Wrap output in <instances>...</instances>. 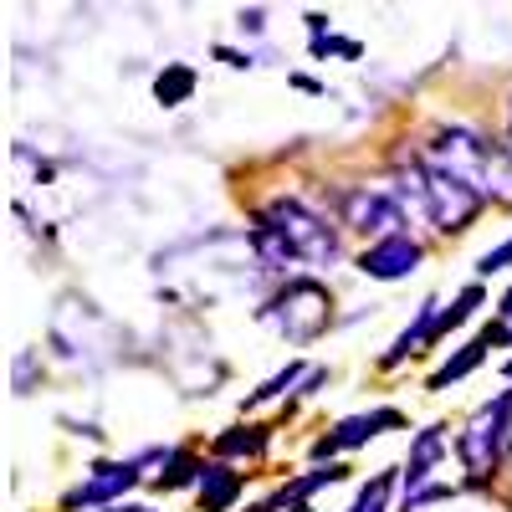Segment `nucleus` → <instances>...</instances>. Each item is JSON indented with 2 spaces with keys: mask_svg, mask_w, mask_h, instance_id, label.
<instances>
[{
  "mask_svg": "<svg viewBox=\"0 0 512 512\" xmlns=\"http://www.w3.org/2000/svg\"><path fill=\"white\" fill-rule=\"evenodd\" d=\"M507 128H512V108H507Z\"/></svg>",
  "mask_w": 512,
  "mask_h": 512,
  "instance_id": "obj_27",
  "label": "nucleus"
},
{
  "mask_svg": "<svg viewBox=\"0 0 512 512\" xmlns=\"http://www.w3.org/2000/svg\"><path fill=\"white\" fill-rule=\"evenodd\" d=\"M425 216H431L441 231H466L482 216V190L441 175V169H425Z\"/></svg>",
  "mask_w": 512,
  "mask_h": 512,
  "instance_id": "obj_4",
  "label": "nucleus"
},
{
  "mask_svg": "<svg viewBox=\"0 0 512 512\" xmlns=\"http://www.w3.org/2000/svg\"><path fill=\"white\" fill-rule=\"evenodd\" d=\"M390 482H395L390 472H384V477H374V482L359 492V502H354L349 512H384V502H390Z\"/></svg>",
  "mask_w": 512,
  "mask_h": 512,
  "instance_id": "obj_18",
  "label": "nucleus"
},
{
  "mask_svg": "<svg viewBox=\"0 0 512 512\" xmlns=\"http://www.w3.org/2000/svg\"><path fill=\"white\" fill-rule=\"evenodd\" d=\"M436 318H441V308L425 303L420 318H415V328H405V333L395 338V349L384 354V364H400V359H410V354H420V349H431V344H436Z\"/></svg>",
  "mask_w": 512,
  "mask_h": 512,
  "instance_id": "obj_9",
  "label": "nucleus"
},
{
  "mask_svg": "<svg viewBox=\"0 0 512 512\" xmlns=\"http://www.w3.org/2000/svg\"><path fill=\"white\" fill-rule=\"evenodd\" d=\"M420 267V241H410L405 231L390 236V241H379L359 256V272L374 277V282H395V277H410Z\"/></svg>",
  "mask_w": 512,
  "mask_h": 512,
  "instance_id": "obj_6",
  "label": "nucleus"
},
{
  "mask_svg": "<svg viewBox=\"0 0 512 512\" xmlns=\"http://www.w3.org/2000/svg\"><path fill=\"white\" fill-rule=\"evenodd\" d=\"M441 451H446V441H441L436 425H431V431H420L415 436V451H410V466H405V487H420L425 477H431V466L441 461Z\"/></svg>",
  "mask_w": 512,
  "mask_h": 512,
  "instance_id": "obj_12",
  "label": "nucleus"
},
{
  "mask_svg": "<svg viewBox=\"0 0 512 512\" xmlns=\"http://www.w3.org/2000/svg\"><path fill=\"white\" fill-rule=\"evenodd\" d=\"M502 318H512V287H507V297H502Z\"/></svg>",
  "mask_w": 512,
  "mask_h": 512,
  "instance_id": "obj_24",
  "label": "nucleus"
},
{
  "mask_svg": "<svg viewBox=\"0 0 512 512\" xmlns=\"http://www.w3.org/2000/svg\"><path fill=\"white\" fill-rule=\"evenodd\" d=\"M328 308H333L328 287L313 282V277H297V282H287V292L267 308V318L282 323V333L292 338V344H308V338H318L328 328Z\"/></svg>",
  "mask_w": 512,
  "mask_h": 512,
  "instance_id": "obj_1",
  "label": "nucleus"
},
{
  "mask_svg": "<svg viewBox=\"0 0 512 512\" xmlns=\"http://www.w3.org/2000/svg\"><path fill=\"white\" fill-rule=\"evenodd\" d=\"M344 226L390 241V236H400L405 216H400V205H395L390 195H379V190H349V195H344Z\"/></svg>",
  "mask_w": 512,
  "mask_h": 512,
  "instance_id": "obj_5",
  "label": "nucleus"
},
{
  "mask_svg": "<svg viewBox=\"0 0 512 512\" xmlns=\"http://www.w3.org/2000/svg\"><path fill=\"white\" fill-rule=\"evenodd\" d=\"M236 497H241V472L205 466V477H200V512H226Z\"/></svg>",
  "mask_w": 512,
  "mask_h": 512,
  "instance_id": "obj_10",
  "label": "nucleus"
},
{
  "mask_svg": "<svg viewBox=\"0 0 512 512\" xmlns=\"http://www.w3.org/2000/svg\"><path fill=\"white\" fill-rule=\"evenodd\" d=\"M472 308H482V287H466V292L456 297V303H451V308H441V318H436V338H441L446 328H456V323H466V318H472Z\"/></svg>",
  "mask_w": 512,
  "mask_h": 512,
  "instance_id": "obj_17",
  "label": "nucleus"
},
{
  "mask_svg": "<svg viewBox=\"0 0 512 512\" xmlns=\"http://www.w3.org/2000/svg\"><path fill=\"white\" fill-rule=\"evenodd\" d=\"M384 425H400V410H374V415H354V420H344L333 436H323V441H318V456L354 451V446H364L369 436H379Z\"/></svg>",
  "mask_w": 512,
  "mask_h": 512,
  "instance_id": "obj_8",
  "label": "nucleus"
},
{
  "mask_svg": "<svg viewBox=\"0 0 512 512\" xmlns=\"http://www.w3.org/2000/svg\"><path fill=\"white\" fill-rule=\"evenodd\" d=\"M487 344H492V333H487V338H477V344H466V349H461V354H456V359H451L446 369H436V374H431V390H446L451 379H461V374H472V369L482 364Z\"/></svg>",
  "mask_w": 512,
  "mask_h": 512,
  "instance_id": "obj_13",
  "label": "nucleus"
},
{
  "mask_svg": "<svg viewBox=\"0 0 512 512\" xmlns=\"http://www.w3.org/2000/svg\"><path fill=\"white\" fill-rule=\"evenodd\" d=\"M118 512H144V507H118Z\"/></svg>",
  "mask_w": 512,
  "mask_h": 512,
  "instance_id": "obj_25",
  "label": "nucleus"
},
{
  "mask_svg": "<svg viewBox=\"0 0 512 512\" xmlns=\"http://www.w3.org/2000/svg\"><path fill=\"white\" fill-rule=\"evenodd\" d=\"M492 338H502V344H512V318H507V328H502V333H492Z\"/></svg>",
  "mask_w": 512,
  "mask_h": 512,
  "instance_id": "obj_23",
  "label": "nucleus"
},
{
  "mask_svg": "<svg viewBox=\"0 0 512 512\" xmlns=\"http://www.w3.org/2000/svg\"><path fill=\"white\" fill-rule=\"evenodd\" d=\"M507 415H512V390H507V395H497L492 405H482V410L472 415V425H466V431H461L456 451H461V461H466V472H472V477H487L492 466L502 461V441H507Z\"/></svg>",
  "mask_w": 512,
  "mask_h": 512,
  "instance_id": "obj_2",
  "label": "nucleus"
},
{
  "mask_svg": "<svg viewBox=\"0 0 512 512\" xmlns=\"http://www.w3.org/2000/svg\"><path fill=\"white\" fill-rule=\"evenodd\" d=\"M297 379H303V369H297V364H287V374H277L272 384H262V390H256L251 400H272V395H282L287 384H297Z\"/></svg>",
  "mask_w": 512,
  "mask_h": 512,
  "instance_id": "obj_20",
  "label": "nucleus"
},
{
  "mask_svg": "<svg viewBox=\"0 0 512 512\" xmlns=\"http://www.w3.org/2000/svg\"><path fill=\"white\" fill-rule=\"evenodd\" d=\"M292 512H313V507H292Z\"/></svg>",
  "mask_w": 512,
  "mask_h": 512,
  "instance_id": "obj_26",
  "label": "nucleus"
},
{
  "mask_svg": "<svg viewBox=\"0 0 512 512\" xmlns=\"http://www.w3.org/2000/svg\"><path fill=\"white\" fill-rule=\"evenodd\" d=\"M251 246H256V256H262V262L272 267V272H287L292 262H297V256H292V246H287V236L262 216V221H256V231H251Z\"/></svg>",
  "mask_w": 512,
  "mask_h": 512,
  "instance_id": "obj_11",
  "label": "nucleus"
},
{
  "mask_svg": "<svg viewBox=\"0 0 512 512\" xmlns=\"http://www.w3.org/2000/svg\"><path fill=\"white\" fill-rule=\"evenodd\" d=\"M134 482H139V466H128V461L93 466V477L82 482L77 492H67V507H98V502H113L118 492H128Z\"/></svg>",
  "mask_w": 512,
  "mask_h": 512,
  "instance_id": "obj_7",
  "label": "nucleus"
},
{
  "mask_svg": "<svg viewBox=\"0 0 512 512\" xmlns=\"http://www.w3.org/2000/svg\"><path fill=\"white\" fill-rule=\"evenodd\" d=\"M507 262H512V241H502L497 251H487L482 262H477V272H482V277H492V272H502Z\"/></svg>",
  "mask_w": 512,
  "mask_h": 512,
  "instance_id": "obj_21",
  "label": "nucleus"
},
{
  "mask_svg": "<svg viewBox=\"0 0 512 512\" xmlns=\"http://www.w3.org/2000/svg\"><path fill=\"white\" fill-rule=\"evenodd\" d=\"M169 466H175V472H164V477H159V487H185L190 477H205V466H200L195 456H175Z\"/></svg>",
  "mask_w": 512,
  "mask_h": 512,
  "instance_id": "obj_19",
  "label": "nucleus"
},
{
  "mask_svg": "<svg viewBox=\"0 0 512 512\" xmlns=\"http://www.w3.org/2000/svg\"><path fill=\"white\" fill-rule=\"evenodd\" d=\"M338 477H344V472H338V466H318V472H308L303 482H292V487H287V492H282L277 502H292V507H303V497H308V492H318V487H333Z\"/></svg>",
  "mask_w": 512,
  "mask_h": 512,
  "instance_id": "obj_16",
  "label": "nucleus"
},
{
  "mask_svg": "<svg viewBox=\"0 0 512 512\" xmlns=\"http://www.w3.org/2000/svg\"><path fill=\"white\" fill-rule=\"evenodd\" d=\"M154 93H159V103H164V108L185 103V98L195 93V72H190V67H164V72H159V82H154Z\"/></svg>",
  "mask_w": 512,
  "mask_h": 512,
  "instance_id": "obj_14",
  "label": "nucleus"
},
{
  "mask_svg": "<svg viewBox=\"0 0 512 512\" xmlns=\"http://www.w3.org/2000/svg\"><path fill=\"white\" fill-rule=\"evenodd\" d=\"M241 31H262V11H246L241 16Z\"/></svg>",
  "mask_w": 512,
  "mask_h": 512,
  "instance_id": "obj_22",
  "label": "nucleus"
},
{
  "mask_svg": "<svg viewBox=\"0 0 512 512\" xmlns=\"http://www.w3.org/2000/svg\"><path fill=\"white\" fill-rule=\"evenodd\" d=\"M267 221L287 236V246H292V256L297 262H333L338 256V241H333V231H328V221H318L308 205H297V200H277L272 210H267Z\"/></svg>",
  "mask_w": 512,
  "mask_h": 512,
  "instance_id": "obj_3",
  "label": "nucleus"
},
{
  "mask_svg": "<svg viewBox=\"0 0 512 512\" xmlns=\"http://www.w3.org/2000/svg\"><path fill=\"white\" fill-rule=\"evenodd\" d=\"M262 446H267L262 425H241V431H226V436L216 441V456H256Z\"/></svg>",
  "mask_w": 512,
  "mask_h": 512,
  "instance_id": "obj_15",
  "label": "nucleus"
}]
</instances>
